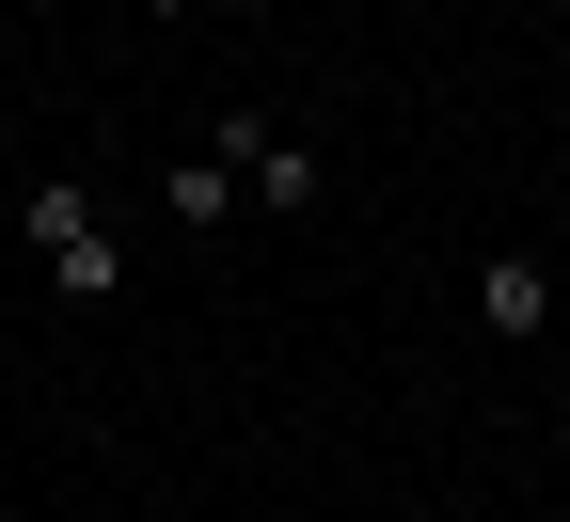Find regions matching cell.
<instances>
[{"instance_id":"obj_5","label":"cell","mask_w":570,"mask_h":522,"mask_svg":"<svg viewBox=\"0 0 570 522\" xmlns=\"http://www.w3.org/2000/svg\"><path fill=\"white\" fill-rule=\"evenodd\" d=\"M142 17H190V0H142Z\"/></svg>"},{"instance_id":"obj_4","label":"cell","mask_w":570,"mask_h":522,"mask_svg":"<svg viewBox=\"0 0 570 522\" xmlns=\"http://www.w3.org/2000/svg\"><path fill=\"white\" fill-rule=\"evenodd\" d=\"M475 333H491V348H539V333H554V269H539V254H491V269H475Z\"/></svg>"},{"instance_id":"obj_2","label":"cell","mask_w":570,"mask_h":522,"mask_svg":"<svg viewBox=\"0 0 570 522\" xmlns=\"http://www.w3.org/2000/svg\"><path fill=\"white\" fill-rule=\"evenodd\" d=\"M206 142H223V159H238V206H269V221H302V206L333 190V159H317V142H285L269 111H223Z\"/></svg>"},{"instance_id":"obj_3","label":"cell","mask_w":570,"mask_h":522,"mask_svg":"<svg viewBox=\"0 0 570 522\" xmlns=\"http://www.w3.org/2000/svg\"><path fill=\"white\" fill-rule=\"evenodd\" d=\"M159 221H175V238H223V221H238V159H223V142H175V159H159Z\"/></svg>"},{"instance_id":"obj_6","label":"cell","mask_w":570,"mask_h":522,"mask_svg":"<svg viewBox=\"0 0 570 522\" xmlns=\"http://www.w3.org/2000/svg\"><path fill=\"white\" fill-rule=\"evenodd\" d=\"M223 17H269V0H223Z\"/></svg>"},{"instance_id":"obj_1","label":"cell","mask_w":570,"mask_h":522,"mask_svg":"<svg viewBox=\"0 0 570 522\" xmlns=\"http://www.w3.org/2000/svg\"><path fill=\"white\" fill-rule=\"evenodd\" d=\"M17 221H32V269H48V302H127V238H111L96 175H32V190H17Z\"/></svg>"}]
</instances>
